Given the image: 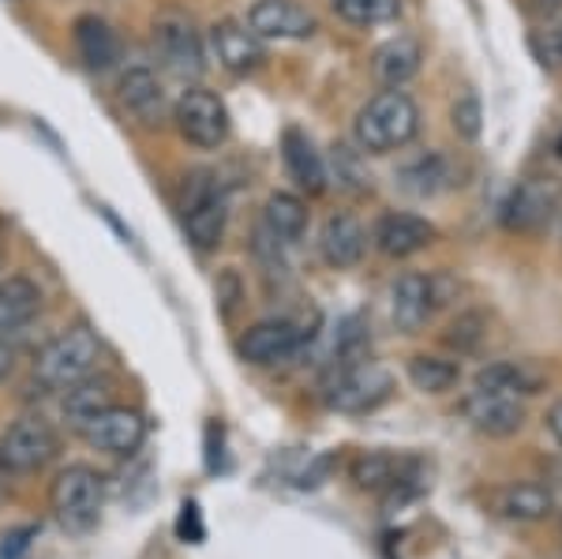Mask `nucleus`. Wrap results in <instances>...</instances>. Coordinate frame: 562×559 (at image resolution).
I'll return each mask as SVG.
<instances>
[{
  "label": "nucleus",
  "mask_w": 562,
  "mask_h": 559,
  "mask_svg": "<svg viewBox=\"0 0 562 559\" xmlns=\"http://www.w3.org/2000/svg\"><path fill=\"white\" fill-rule=\"evenodd\" d=\"M416 132H420V110L402 87L379 90L352 121V135L368 155H390V150L413 143Z\"/></svg>",
  "instance_id": "1"
},
{
  "label": "nucleus",
  "mask_w": 562,
  "mask_h": 559,
  "mask_svg": "<svg viewBox=\"0 0 562 559\" xmlns=\"http://www.w3.org/2000/svg\"><path fill=\"white\" fill-rule=\"evenodd\" d=\"M98 360H102V342H98V335L87 323H76V327L60 331L38 354V360H34V380L45 391H68L71 383L94 376Z\"/></svg>",
  "instance_id": "2"
},
{
  "label": "nucleus",
  "mask_w": 562,
  "mask_h": 559,
  "mask_svg": "<svg viewBox=\"0 0 562 559\" xmlns=\"http://www.w3.org/2000/svg\"><path fill=\"white\" fill-rule=\"evenodd\" d=\"M49 507L53 518L60 522V529L68 534H87V529L98 526V515L105 507V477L94 470V466H65L57 477H53L49 489Z\"/></svg>",
  "instance_id": "3"
},
{
  "label": "nucleus",
  "mask_w": 562,
  "mask_h": 559,
  "mask_svg": "<svg viewBox=\"0 0 562 559\" xmlns=\"http://www.w3.org/2000/svg\"><path fill=\"white\" fill-rule=\"evenodd\" d=\"M180 214H184V233L199 251H214L225 237V222H229V206L211 174H192L184 180V200H180Z\"/></svg>",
  "instance_id": "4"
},
{
  "label": "nucleus",
  "mask_w": 562,
  "mask_h": 559,
  "mask_svg": "<svg viewBox=\"0 0 562 559\" xmlns=\"http://www.w3.org/2000/svg\"><path fill=\"white\" fill-rule=\"evenodd\" d=\"M390 391H394V380L386 368H379L375 360L346 357L326 383V402L341 413H371L390 399Z\"/></svg>",
  "instance_id": "5"
},
{
  "label": "nucleus",
  "mask_w": 562,
  "mask_h": 559,
  "mask_svg": "<svg viewBox=\"0 0 562 559\" xmlns=\"http://www.w3.org/2000/svg\"><path fill=\"white\" fill-rule=\"evenodd\" d=\"M60 436L42 413H23L0 436V466L12 473H34L57 458Z\"/></svg>",
  "instance_id": "6"
},
{
  "label": "nucleus",
  "mask_w": 562,
  "mask_h": 559,
  "mask_svg": "<svg viewBox=\"0 0 562 559\" xmlns=\"http://www.w3.org/2000/svg\"><path fill=\"white\" fill-rule=\"evenodd\" d=\"M173 121H177V132L199 150H217L229 139V128H233L225 102L214 90H203V87H188L184 94L177 98Z\"/></svg>",
  "instance_id": "7"
},
{
  "label": "nucleus",
  "mask_w": 562,
  "mask_h": 559,
  "mask_svg": "<svg viewBox=\"0 0 562 559\" xmlns=\"http://www.w3.org/2000/svg\"><path fill=\"white\" fill-rule=\"evenodd\" d=\"M154 49L166 60V68L180 79H199L206 71L203 38H199L192 15L177 12V8H166L154 20Z\"/></svg>",
  "instance_id": "8"
},
{
  "label": "nucleus",
  "mask_w": 562,
  "mask_h": 559,
  "mask_svg": "<svg viewBox=\"0 0 562 559\" xmlns=\"http://www.w3.org/2000/svg\"><path fill=\"white\" fill-rule=\"evenodd\" d=\"M76 436L83 439L87 447L105 450L113 458H128L143 447L147 439V421H143L139 410H128V405H105L102 413L87 417L83 425H76Z\"/></svg>",
  "instance_id": "9"
},
{
  "label": "nucleus",
  "mask_w": 562,
  "mask_h": 559,
  "mask_svg": "<svg viewBox=\"0 0 562 559\" xmlns=\"http://www.w3.org/2000/svg\"><path fill=\"white\" fill-rule=\"evenodd\" d=\"M304 346V331L296 327L293 320H267V323H256L248 327L237 342L240 357L248 365H259V368H274V365H285L301 354Z\"/></svg>",
  "instance_id": "10"
},
{
  "label": "nucleus",
  "mask_w": 562,
  "mask_h": 559,
  "mask_svg": "<svg viewBox=\"0 0 562 559\" xmlns=\"http://www.w3.org/2000/svg\"><path fill=\"white\" fill-rule=\"evenodd\" d=\"M461 413H465L469 425L492 439L514 436V432L525 425L521 399L518 394H503V391H476L473 387V394L461 402Z\"/></svg>",
  "instance_id": "11"
},
{
  "label": "nucleus",
  "mask_w": 562,
  "mask_h": 559,
  "mask_svg": "<svg viewBox=\"0 0 562 559\" xmlns=\"http://www.w3.org/2000/svg\"><path fill=\"white\" fill-rule=\"evenodd\" d=\"M248 31L256 38L301 42L315 34V15L296 0H256L248 12Z\"/></svg>",
  "instance_id": "12"
},
{
  "label": "nucleus",
  "mask_w": 562,
  "mask_h": 559,
  "mask_svg": "<svg viewBox=\"0 0 562 559\" xmlns=\"http://www.w3.org/2000/svg\"><path fill=\"white\" fill-rule=\"evenodd\" d=\"M121 105L128 110V116L143 128H161L169 121V98H166V87L161 79L154 76L150 68H132L121 76Z\"/></svg>",
  "instance_id": "13"
},
{
  "label": "nucleus",
  "mask_w": 562,
  "mask_h": 559,
  "mask_svg": "<svg viewBox=\"0 0 562 559\" xmlns=\"http://www.w3.org/2000/svg\"><path fill=\"white\" fill-rule=\"evenodd\" d=\"M211 45H214V57L217 65L233 76H251V71L262 68L267 60V49H262V38L248 31V23L237 20H222L211 26Z\"/></svg>",
  "instance_id": "14"
},
{
  "label": "nucleus",
  "mask_w": 562,
  "mask_h": 559,
  "mask_svg": "<svg viewBox=\"0 0 562 559\" xmlns=\"http://www.w3.org/2000/svg\"><path fill=\"white\" fill-rule=\"evenodd\" d=\"M562 203V185L548 177H532L518 185V192L510 195V206H506V225L510 230H540V225L551 222V214L559 211Z\"/></svg>",
  "instance_id": "15"
},
{
  "label": "nucleus",
  "mask_w": 562,
  "mask_h": 559,
  "mask_svg": "<svg viewBox=\"0 0 562 559\" xmlns=\"http://www.w3.org/2000/svg\"><path fill=\"white\" fill-rule=\"evenodd\" d=\"M435 312V282L428 275H402L390 286V320L397 331L416 335Z\"/></svg>",
  "instance_id": "16"
},
{
  "label": "nucleus",
  "mask_w": 562,
  "mask_h": 559,
  "mask_svg": "<svg viewBox=\"0 0 562 559\" xmlns=\"http://www.w3.org/2000/svg\"><path fill=\"white\" fill-rule=\"evenodd\" d=\"M435 241V225L420 214H383L375 225V245L383 256L390 259H405V256H416L420 248H428Z\"/></svg>",
  "instance_id": "17"
},
{
  "label": "nucleus",
  "mask_w": 562,
  "mask_h": 559,
  "mask_svg": "<svg viewBox=\"0 0 562 559\" xmlns=\"http://www.w3.org/2000/svg\"><path fill=\"white\" fill-rule=\"evenodd\" d=\"M364 248H368V233L352 214H334L326 219L323 233H319V251L330 267H357L364 259Z\"/></svg>",
  "instance_id": "18"
},
{
  "label": "nucleus",
  "mask_w": 562,
  "mask_h": 559,
  "mask_svg": "<svg viewBox=\"0 0 562 559\" xmlns=\"http://www.w3.org/2000/svg\"><path fill=\"white\" fill-rule=\"evenodd\" d=\"M42 312V290L23 275L0 282V338L20 335L26 323Z\"/></svg>",
  "instance_id": "19"
},
{
  "label": "nucleus",
  "mask_w": 562,
  "mask_h": 559,
  "mask_svg": "<svg viewBox=\"0 0 562 559\" xmlns=\"http://www.w3.org/2000/svg\"><path fill=\"white\" fill-rule=\"evenodd\" d=\"M76 49L90 71H109L121 60V38L102 15H79L76 20Z\"/></svg>",
  "instance_id": "20"
},
{
  "label": "nucleus",
  "mask_w": 562,
  "mask_h": 559,
  "mask_svg": "<svg viewBox=\"0 0 562 559\" xmlns=\"http://www.w3.org/2000/svg\"><path fill=\"white\" fill-rule=\"evenodd\" d=\"M281 155H285L289 177H293L304 192H312V195L323 192V188H326V166H323L319 150H315V143L307 139L304 132L289 128L285 135H281Z\"/></svg>",
  "instance_id": "21"
},
{
  "label": "nucleus",
  "mask_w": 562,
  "mask_h": 559,
  "mask_svg": "<svg viewBox=\"0 0 562 559\" xmlns=\"http://www.w3.org/2000/svg\"><path fill=\"white\" fill-rule=\"evenodd\" d=\"M262 230L270 233L281 245H293V241L304 237L307 230V206L301 195L293 192H274L262 206Z\"/></svg>",
  "instance_id": "22"
},
{
  "label": "nucleus",
  "mask_w": 562,
  "mask_h": 559,
  "mask_svg": "<svg viewBox=\"0 0 562 559\" xmlns=\"http://www.w3.org/2000/svg\"><path fill=\"white\" fill-rule=\"evenodd\" d=\"M495 507L503 518H514V522H537L543 515H551L555 507V495H551L543 484L537 481H521V484H510L495 495Z\"/></svg>",
  "instance_id": "23"
},
{
  "label": "nucleus",
  "mask_w": 562,
  "mask_h": 559,
  "mask_svg": "<svg viewBox=\"0 0 562 559\" xmlns=\"http://www.w3.org/2000/svg\"><path fill=\"white\" fill-rule=\"evenodd\" d=\"M420 71V45L413 38H394L375 53V76L386 87H402Z\"/></svg>",
  "instance_id": "24"
},
{
  "label": "nucleus",
  "mask_w": 562,
  "mask_h": 559,
  "mask_svg": "<svg viewBox=\"0 0 562 559\" xmlns=\"http://www.w3.org/2000/svg\"><path fill=\"white\" fill-rule=\"evenodd\" d=\"M405 466L409 462L386 455V450H371V455L357 458V466H352V481L368 492H386V489H397V484L405 481Z\"/></svg>",
  "instance_id": "25"
},
{
  "label": "nucleus",
  "mask_w": 562,
  "mask_h": 559,
  "mask_svg": "<svg viewBox=\"0 0 562 559\" xmlns=\"http://www.w3.org/2000/svg\"><path fill=\"white\" fill-rule=\"evenodd\" d=\"M105 405H113V387L105 380H94V376L71 383L65 391V417L71 421V428L83 425V421L94 417V413H102Z\"/></svg>",
  "instance_id": "26"
},
{
  "label": "nucleus",
  "mask_w": 562,
  "mask_h": 559,
  "mask_svg": "<svg viewBox=\"0 0 562 559\" xmlns=\"http://www.w3.org/2000/svg\"><path fill=\"white\" fill-rule=\"evenodd\" d=\"M458 365L454 360H442V357H428V354H420V357H413L409 360V383L416 387V391H424V394H442V391H450V387L458 383Z\"/></svg>",
  "instance_id": "27"
},
{
  "label": "nucleus",
  "mask_w": 562,
  "mask_h": 559,
  "mask_svg": "<svg viewBox=\"0 0 562 559\" xmlns=\"http://www.w3.org/2000/svg\"><path fill=\"white\" fill-rule=\"evenodd\" d=\"M476 391H503V394H518V399H525V394L537 391V376L529 372L525 365H487L484 372L476 376Z\"/></svg>",
  "instance_id": "28"
},
{
  "label": "nucleus",
  "mask_w": 562,
  "mask_h": 559,
  "mask_svg": "<svg viewBox=\"0 0 562 559\" xmlns=\"http://www.w3.org/2000/svg\"><path fill=\"white\" fill-rule=\"evenodd\" d=\"M334 12L352 26H375L397 15V0H334Z\"/></svg>",
  "instance_id": "29"
},
{
  "label": "nucleus",
  "mask_w": 562,
  "mask_h": 559,
  "mask_svg": "<svg viewBox=\"0 0 562 559\" xmlns=\"http://www.w3.org/2000/svg\"><path fill=\"white\" fill-rule=\"evenodd\" d=\"M442 180H447V166H442V158H435V155L402 169V188L413 195H435L442 188Z\"/></svg>",
  "instance_id": "30"
},
{
  "label": "nucleus",
  "mask_w": 562,
  "mask_h": 559,
  "mask_svg": "<svg viewBox=\"0 0 562 559\" xmlns=\"http://www.w3.org/2000/svg\"><path fill=\"white\" fill-rule=\"evenodd\" d=\"M480 327H484V320H480V315H461L454 327H450L447 342H450V346H458L461 354H465V349H473L476 342H480V335H484Z\"/></svg>",
  "instance_id": "31"
},
{
  "label": "nucleus",
  "mask_w": 562,
  "mask_h": 559,
  "mask_svg": "<svg viewBox=\"0 0 562 559\" xmlns=\"http://www.w3.org/2000/svg\"><path fill=\"white\" fill-rule=\"evenodd\" d=\"M454 128H458V135H465V139H476V135H480L476 98H461V102L454 105Z\"/></svg>",
  "instance_id": "32"
},
{
  "label": "nucleus",
  "mask_w": 562,
  "mask_h": 559,
  "mask_svg": "<svg viewBox=\"0 0 562 559\" xmlns=\"http://www.w3.org/2000/svg\"><path fill=\"white\" fill-rule=\"evenodd\" d=\"M34 534H38L34 526H23V529H12V534H4V540H0V559H20L26 548H31Z\"/></svg>",
  "instance_id": "33"
},
{
  "label": "nucleus",
  "mask_w": 562,
  "mask_h": 559,
  "mask_svg": "<svg viewBox=\"0 0 562 559\" xmlns=\"http://www.w3.org/2000/svg\"><path fill=\"white\" fill-rule=\"evenodd\" d=\"M540 57H543V65L562 68V23L548 26V34L540 38Z\"/></svg>",
  "instance_id": "34"
},
{
  "label": "nucleus",
  "mask_w": 562,
  "mask_h": 559,
  "mask_svg": "<svg viewBox=\"0 0 562 559\" xmlns=\"http://www.w3.org/2000/svg\"><path fill=\"white\" fill-rule=\"evenodd\" d=\"M12 368H15V346H8V342L0 338V383L12 376Z\"/></svg>",
  "instance_id": "35"
},
{
  "label": "nucleus",
  "mask_w": 562,
  "mask_h": 559,
  "mask_svg": "<svg viewBox=\"0 0 562 559\" xmlns=\"http://www.w3.org/2000/svg\"><path fill=\"white\" fill-rule=\"evenodd\" d=\"M548 428H551V436L562 444V399L551 405V413H548Z\"/></svg>",
  "instance_id": "36"
},
{
  "label": "nucleus",
  "mask_w": 562,
  "mask_h": 559,
  "mask_svg": "<svg viewBox=\"0 0 562 559\" xmlns=\"http://www.w3.org/2000/svg\"><path fill=\"white\" fill-rule=\"evenodd\" d=\"M532 8H537L540 15H551L555 8H562V0H532Z\"/></svg>",
  "instance_id": "37"
},
{
  "label": "nucleus",
  "mask_w": 562,
  "mask_h": 559,
  "mask_svg": "<svg viewBox=\"0 0 562 559\" xmlns=\"http://www.w3.org/2000/svg\"><path fill=\"white\" fill-rule=\"evenodd\" d=\"M555 155L562 158V128H559V135H555Z\"/></svg>",
  "instance_id": "38"
}]
</instances>
